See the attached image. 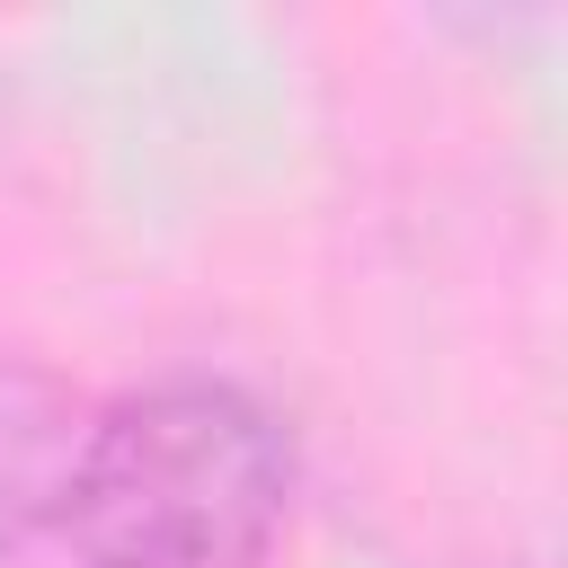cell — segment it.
Masks as SVG:
<instances>
[{
    "label": "cell",
    "instance_id": "obj_1",
    "mask_svg": "<svg viewBox=\"0 0 568 568\" xmlns=\"http://www.w3.org/2000/svg\"><path fill=\"white\" fill-rule=\"evenodd\" d=\"M302 453L231 373H151L80 408L71 568H257L293 515Z\"/></svg>",
    "mask_w": 568,
    "mask_h": 568
},
{
    "label": "cell",
    "instance_id": "obj_2",
    "mask_svg": "<svg viewBox=\"0 0 568 568\" xmlns=\"http://www.w3.org/2000/svg\"><path fill=\"white\" fill-rule=\"evenodd\" d=\"M89 390L0 364V568H71V444Z\"/></svg>",
    "mask_w": 568,
    "mask_h": 568
}]
</instances>
